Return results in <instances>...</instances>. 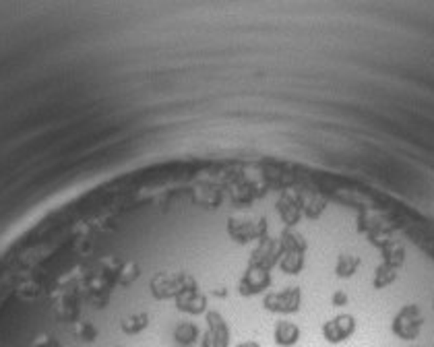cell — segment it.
Returning a JSON list of instances; mask_svg holds the SVG:
<instances>
[{
  "label": "cell",
  "instance_id": "6da1fadb",
  "mask_svg": "<svg viewBox=\"0 0 434 347\" xmlns=\"http://www.w3.org/2000/svg\"><path fill=\"white\" fill-rule=\"evenodd\" d=\"M424 329V313L418 304H406L391 321V331L402 341H416Z\"/></svg>",
  "mask_w": 434,
  "mask_h": 347
},
{
  "label": "cell",
  "instance_id": "7a4b0ae2",
  "mask_svg": "<svg viewBox=\"0 0 434 347\" xmlns=\"http://www.w3.org/2000/svg\"><path fill=\"white\" fill-rule=\"evenodd\" d=\"M302 304V294L300 288H284L279 292H271L265 296L263 306L269 313H277V315H294L300 310Z\"/></svg>",
  "mask_w": 434,
  "mask_h": 347
},
{
  "label": "cell",
  "instance_id": "3957f363",
  "mask_svg": "<svg viewBox=\"0 0 434 347\" xmlns=\"http://www.w3.org/2000/svg\"><path fill=\"white\" fill-rule=\"evenodd\" d=\"M356 329H358V323L352 315H337L323 325V337L327 344L337 346V344H346L356 333Z\"/></svg>",
  "mask_w": 434,
  "mask_h": 347
},
{
  "label": "cell",
  "instance_id": "277c9868",
  "mask_svg": "<svg viewBox=\"0 0 434 347\" xmlns=\"http://www.w3.org/2000/svg\"><path fill=\"white\" fill-rule=\"evenodd\" d=\"M207 331L201 339V347H230V327L219 313H207Z\"/></svg>",
  "mask_w": 434,
  "mask_h": 347
},
{
  "label": "cell",
  "instance_id": "5b68a950",
  "mask_svg": "<svg viewBox=\"0 0 434 347\" xmlns=\"http://www.w3.org/2000/svg\"><path fill=\"white\" fill-rule=\"evenodd\" d=\"M273 339L279 347H294L300 341V329L292 321H277L273 329Z\"/></svg>",
  "mask_w": 434,
  "mask_h": 347
},
{
  "label": "cell",
  "instance_id": "8992f818",
  "mask_svg": "<svg viewBox=\"0 0 434 347\" xmlns=\"http://www.w3.org/2000/svg\"><path fill=\"white\" fill-rule=\"evenodd\" d=\"M362 265V259L360 257H354V255H339L337 257V263H335V273L344 279L352 277Z\"/></svg>",
  "mask_w": 434,
  "mask_h": 347
},
{
  "label": "cell",
  "instance_id": "52a82bcc",
  "mask_svg": "<svg viewBox=\"0 0 434 347\" xmlns=\"http://www.w3.org/2000/svg\"><path fill=\"white\" fill-rule=\"evenodd\" d=\"M174 339L180 344V346L188 347L193 346L197 339H199V327L195 323H180L174 331Z\"/></svg>",
  "mask_w": 434,
  "mask_h": 347
},
{
  "label": "cell",
  "instance_id": "ba28073f",
  "mask_svg": "<svg viewBox=\"0 0 434 347\" xmlns=\"http://www.w3.org/2000/svg\"><path fill=\"white\" fill-rule=\"evenodd\" d=\"M397 269L400 267H395V265H391V263H385V265H381L379 269H377V275H375V288H387V286H391L395 279H397Z\"/></svg>",
  "mask_w": 434,
  "mask_h": 347
},
{
  "label": "cell",
  "instance_id": "9c48e42d",
  "mask_svg": "<svg viewBox=\"0 0 434 347\" xmlns=\"http://www.w3.org/2000/svg\"><path fill=\"white\" fill-rule=\"evenodd\" d=\"M147 325H149V317H147L145 313H141V315H135V317H130L128 321H124V323H122V331L128 333V335H137V333H141Z\"/></svg>",
  "mask_w": 434,
  "mask_h": 347
},
{
  "label": "cell",
  "instance_id": "30bf717a",
  "mask_svg": "<svg viewBox=\"0 0 434 347\" xmlns=\"http://www.w3.org/2000/svg\"><path fill=\"white\" fill-rule=\"evenodd\" d=\"M331 302H333V306H346V304H348V294L342 292V290H337V292L333 294Z\"/></svg>",
  "mask_w": 434,
  "mask_h": 347
},
{
  "label": "cell",
  "instance_id": "8fae6325",
  "mask_svg": "<svg viewBox=\"0 0 434 347\" xmlns=\"http://www.w3.org/2000/svg\"><path fill=\"white\" fill-rule=\"evenodd\" d=\"M236 347H261V346H259L257 341H250V339H248V341H242V344H238Z\"/></svg>",
  "mask_w": 434,
  "mask_h": 347
},
{
  "label": "cell",
  "instance_id": "7c38bea8",
  "mask_svg": "<svg viewBox=\"0 0 434 347\" xmlns=\"http://www.w3.org/2000/svg\"><path fill=\"white\" fill-rule=\"evenodd\" d=\"M433 308H434V296H433Z\"/></svg>",
  "mask_w": 434,
  "mask_h": 347
},
{
  "label": "cell",
  "instance_id": "4fadbf2b",
  "mask_svg": "<svg viewBox=\"0 0 434 347\" xmlns=\"http://www.w3.org/2000/svg\"><path fill=\"white\" fill-rule=\"evenodd\" d=\"M416 347H426V346H416Z\"/></svg>",
  "mask_w": 434,
  "mask_h": 347
}]
</instances>
